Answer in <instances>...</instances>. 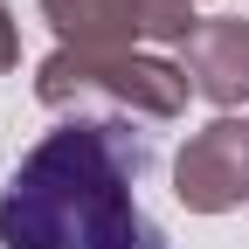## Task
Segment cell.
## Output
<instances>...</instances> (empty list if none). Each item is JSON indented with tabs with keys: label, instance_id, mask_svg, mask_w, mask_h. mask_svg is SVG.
Wrapping results in <instances>:
<instances>
[{
	"label": "cell",
	"instance_id": "5",
	"mask_svg": "<svg viewBox=\"0 0 249 249\" xmlns=\"http://www.w3.org/2000/svg\"><path fill=\"white\" fill-rule=\"evenodd\" d=\"M180 70L194 83V97H208L214 111H242L249 104V21L235 14H208L180 49Z\"/></svg>",
	"mask_w": 249,
	"mask_h": 249
},
{
	"label": "cell",
	"instance_id": "6",
	"mask_svg": "<svg viewBox=\"0 0 249 249\" xmlns=\"http://www.w3.org/2000/svg\"><path fill=\"white\" fill-rule=\"evenodd\" d=\"M14 62H21V28H14V14H7V7H0V76L14 70Z\"/></svg>",
	"mask_w": 249,
	"mask_h": 249
},
{
	"label": "cell",
	"instance_id": "4",
	"mask_svg": "<svg viewBox=\"0 0 249 249\" xmlns=\"http://www.w3.org/2000/svg\"><path fill=\"white\" fill-rule=\"evenodd\" d=\"M173 201L187 214H235L249 201V118H208L173 160Z\"/></svg>",
	"mask_w": 249,
	"mask_h": 249
},
{
	"label": "cell",
	"instance_id": "7",
	"mask_svg": "<svg viewBox=\"0 0 249 249\" xmlns=\"http://www.w3.org/2000/svg\"><path fill=\"white\" fill-rule=\"evenodd\" d=\"M187 7H194V0H187Z\"/></svg>",
	"mask_w": 249,
	"mask_h": 249
},
{
	"label": "cell",
	"instance_id": "2",
	"mask_svg": "<svg viewBox=\"0 0 249 249\" xmlns=\"http://www.w3.org/2000/svg\"><path fill=\"white\" fill-rule=\"evenodd\" d=\"M35 97L62 118L111 111V118H139V124H173L194 97V83L180 62L145 55V49H55L35 70Z\"/></svg>",
	"mask_w": 249,
	"mask_h": 249
},
{
	"label": "cell",
	"instance_id": "1",
	"mask_svg": "<svg viewBox=\"0 0 249 249\" xmlns=\"http://www.w3.org/2000/svg\"><path fill=\"white\" fill-rule=\"evenodd\" d=\"M152 139L124 118H62L21 152L0 194V249H166L139 208Z\"/></svg>",
	"mask_w": 249,
	"mask_h": 249
},
{
	"label": "cell",
	"instance_id": "3",
	"mask_svg": "<svg viewBox=\"0 0 249 249\" xmlns=\"http://www.w3.org/2000/svg\"><path fill=\"white\" fill-rule=\"evenodd\" d=\"M42 21L55 28V49H139V42H180L194 35L187 0H42Z\"/></svg>",
	"mask_w": 249,
	"mask_h": 249
}]
</instances>
